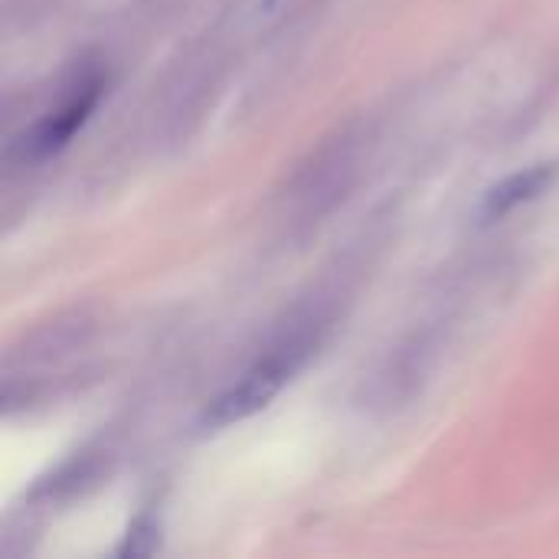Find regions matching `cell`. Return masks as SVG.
Instances as JSON below:
<instances>
[{"label":"cell","mask_w":559,"mask_h":559,"mask_svg":"<svg viewBox=\"0 0 559 559\" xmlns=\"http://www.w3.org/2000/svg\"><path fill=\"white\" fill-rule=\"evenodd\" d=\"M314 347H318V337L301 334V331H295L282 344L269 347L226 393H219L206 406L203 426L223 429V426H233V423H242V419L262 413L295 380V373L308 364Z\"/></svg>","instance_id":"1"},{"label":"cell","mask_w":559,"mask_h":559,"mask_svg":"<svg viewBox=\"0 0 559 559\" xmlns=\"http://www.w3.org/2000/svg\"><path fill=\"white\" fill-rule=\"evenodd\" d=\"M102 88H105L102 75L82 79V82L75 85V92H72L56 111H49L39 124H33L29 134H23L20 154H23L26 160H46V157L59 154V151L72 141V134L88 121V115L95 111V105H98V98H102Z\"/></svg>","instance_id":"2"},{"label":"cell","mask_w":559,"mask_h":559,"mask_svg":"<svg viewBox=\"0 0 559 559\" xmlns=\"http://www.w3.org/2000/svg\"><path fill=\"white\" fill-rule=\"evenodd\" d=\"M559 180V160H544V164H531L511 177H504L501 183H495L485 200H481V223H498L508 213H514L518 206H527L534 200H540L544 193L554 190V183Z\"/></svg>","instance_id":"3"},{"label":"cell","mask_w":559,"mask_h":559,"mask_svg":"<svg viewBox=\"0 0 559 559\" xmlns=\"http://www.w3.org/2000/svg\"><path fill=\"white\" fill-rule=\"evenodd\" d=\"M157 544H160V524H157V518L154 514H141L131 527H128V537H124V544H121V557H147V554H154L157 550Z\"/></svg>","instance_id":"4"}]
</instances>
